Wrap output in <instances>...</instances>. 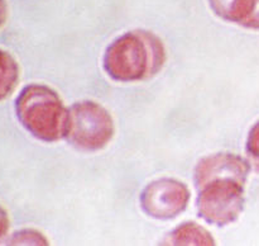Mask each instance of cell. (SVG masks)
I'll list each match as a JSON object with an SVG mask.
<instances>
[{"instance_id":"obj_1","label":"cell","mask_w":259,"mask_h":246,"mask_svg":"<svg viewBox=\"0 0 259 246\" xmlns=\"http://www.w3.org/2000/svg\"><path fill=\"white\" fill-rule=\"evenodd\" d=\"M166 61V50L154 33L129 30L106 48L103 67L110 79L119 83H137L153 78Z\"/></svg>"},{"instance_id":"obj_2","label":"cell","mask_w":259,"mask_h":246,"mask_svg":"<svg viewBox=\"0 0 259 246\" xmlns=\"http://www.w3.org/2000/svg\"><path fill=\"white\" fill-rule=\"evenodd\" d=\"M15 113L20 124L35 138L43 142L66 138L68 109L50 86L42 84L25 86L15 99Z\"/></svg>"},{"instance_id":"obj_3","label":"cell","mask_w":259,"mask_h":246,"mask_svg":"<svg viewBox=\"0 0 259 246\" xmlns=\"http://www.w3.org/2000/svg\"><path fill=\"white\" fill-rule=\"evenodd\" d=\"M115 126L111 114L94 100H80L68 108L66 138L76 149L95 152L108 146Z\"/></svg>"},{"instance_id":"obj_4","label":"cell","mask_w":259,"mask_h":246,"mask_svg":"<svg viewBox=\"0 0 259 246\" xmlns=\"http://www.w3.org/2000/svg\"><path fill=\"white\" fill-rule=\"evenodd\" d=\"M245 183L232 178L217 179L197 188V215L210 225L228 226L244 209Z\"/></svg>"},{"instance_id":"obj_5","label":"cell","mask_w":259,"mask_h":246,"mask_svg":"<svg viewBox=\"0 0 259 246\" xmlns=\"http://www.w3.org/2000/svg\"><path fill=\"white\" fill-rule=\"evenodd\" d=\"M191 198L189 187L174 178H161L149 183L141 193V208L156 220H171L181 215Z\"/></svg>"},{"instance_id":"obj_6","label":"cell","mask_w":259,"mask_h":246,"mask_svg":"<svg viewBox=\"0 0 259 246\" xmlns=\"http://www.w3.org/2000/svg\"><path fill=\"white\" fill-rule=\"evenodd\" d=\"M250 169L252 166L248 160L232 152H218V154L207 155L199 160L195 166V187L200 188L205 183L217 179H225V178H232L247 183Z\"/></svg>"},{"instance_id":"obj_7","label":"cell","mask_w":259,"mask_h":246,"mask_svg":"<svg viewBox=\"0 0 259 246\" xmlns=\"http://www.w3.org/2000/svg\"><path fill=\"white\" fill-rule=\"evenodd\" d=\"M209 4L222 19L259 30V0H209Z\"/></svg>"},{"instance_id":"obj_8","label":"cell","mask_w":259,"mask_h":246,"mask_svg":"<svg viewBox=\"0 0 259 246\" xmlns=\"http://www.w3.org/2000/svg\"><path fill=\"white\" fill-rule=\"evenodd\" d=\"M167 245H215V238L211 233L201 225L191 222H184L169 232L164 240Z\"/></svg>"},{"instance_id":"obj_9","label":"cell","mask_w":259,"mask_h":246,"mask_svg":"<svg viewBox=\"0 0 259 246\" xmlns=\"http://www.w3.org/2000/svg\"><path fill=\"white\" fill-rule=\"evenodd\" d=\"M19 80V66L10 53L0 48V101L7 99Z\"/></svg>"},{"instance_id":"obj_10","label":"cell","mask_w":259,"mask_h":246,"mask_svg":"<svg viewBox=\"0 0 259 246\" xmlns=\"http://www.w3.org/2000/svg\"><path fill=\"white\" fill-rule=\"evenodd\" d=\"M8 245H48V240L42 232L33 228H24L13 233L7 241Z\"/></svg>"},{"instance_id":"obj_11","label":"cell","mask_w":259,"mask_h":246,"mask_svg":"<svg viewBox=\"0 0 259 246\" xmlns=\"http://www.w3.org/2000/svg\"><path fill=\"white\" fill-rule=\"evenodd\" d=\"M245 151L250 166L259 172V121L255 122L249 129L245 142Z\"/></svg>"},{"instance_id":"obj_12","label":"cell","mask_w":259,"mask_h":246,"mask_svg":"<svg viewBox=\"0 0 259 246\" xmlns=\"http://www.w3.org/2000/svg\"><path fill=\"white\" fill-rule=\"evenodd\" d=\"M9 231V217L4 208L0 205V242L7 237Z\"/></svg>"},{"instance_id":"obj_13","label":"cell","mask_w":259,"mask_h":246,"mask_svg":"<svg viewBox=\"0 0 259 246\" xmlns=\"http://www.w3.org/2000/svg\"><path fill=\"white\" fill-rule=\"evenodd\" d=\"M7 15H8V7L7 3L4 0H0V28L3 27V24L7 20Z\"/></svg>"}]
</instances>
